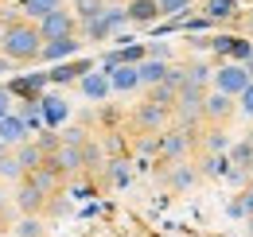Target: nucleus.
<instances>
[{"instance_id": "f257e3e1", "label": "nucleus", "mask_w": 253, "mask_h": 237, "mask_svg": "<svg viewBox=\"0 0 253 237\" xmlns=\"http://www.w3.org/2000/svg\"><path fill=\"white\" fill-rule=\"evenodd\" d=\"M39 51H43V35H39V28H35L32 20H16V24L4 28V47H0V55H8L16 66L39 62Z\"/></svg>"}, {"instance_id": "f03ea898", "label": "nucleus", "mask_w": 253, "mask_h": 237, "mask_svg": "<svg viewBox=\"0 0 253 237\" xmlns=\"http://www.w3.org/2000/svg\"><path fill=\"white\" fill-rule=\"evenodd\" d=\"M128 28V12L125 4H109L97 20H86V24H78V35H82V43H109L117 31Z\"/></svg>"}, {"instance_id": "7ed1b4c3", "label": "nucleus", "mask_w": 253, "mask_h": 237, "mask_svg": "<svg viewBox=\"0 0 253 237\" xmlns=\"http://www.w3.org/2000/svg\"><path fill=\"white\" fill-rule=\"evenodd\" d=\"M199 148V128H179L175 120L160 132V163H179L191 159V152Z\"/></svg>"}, {"instance_id": "20e7f679", "label": "nucleus", "mask_w": 253, "mask_h": 237, "mask_svg": "<svg viewBox=\"0 0 253 237\" xmlns=\"http://www.w3.org/2000/svg\"><path fill=\"white\" fill-rule=\"evenodd\" d=\"M253 82V74L246 70V62H234V59H222L218 66H214V82H211V89H222V93H230V97H238L242 89Z\"/></svg>"}, {"instance_id": "39448f33", "label": "nucleus", "mask_w": 253, "mask_h": 237, "mask_svg": "<svg viewBox=\"0 0 253 237\" xmlns=\"http://www.w3.org/2000/svg\"><path fill=\"white\" fill-rule=\"evenodd\" d=\"M128 120H132V132H164L168 124H171V109H164V105H156V101H140L132 113H128Z\"/></svg>"}, {"instance_id": "423d86ee", "label": "nucleus", "mask_w": 253, "mask_h": 237, "mask_svg": "<svg viewBox=\"0 0 253 237\" xmlns=\"http://www.w3.org/2000/svg\"><path fill=\"white\" fill-rule=\"evenodd\" d=\"M4 86L16 101H28V97H39L43 89H51V74L47 70H24V74H12Z\"/></svg>"}, {"instance_id": "0eeeda50", "label": "nucleus", "mask_w": 253, "mask_h": 237, "mask_svg": "<svg viewBox=\"0 0 253 237\" xmlns=\"http://www.w3.org/2000/svg\"><path fill=\"white\" fill-rule=\"evenodd\" d=\"M35 28L43 39H63V35H78V16L70 12V8H55V12H47L43 20H35Z\"/></svg>"}, {"instance_id": "6e6552de", "label": "nucleus", "mask_w": 253, "mask_h": 237, "mask_svg": "<svg viewBox=\"0 0 253 237\" xmlns=\"http://www.w3.org/2000/svg\"><path fill=\"white\" fill-rule=\"evenodd\" d=\"M74 89L82 93V101H90V105H101V101H109L113 97V86H109V74L101 70V66H94V70H86L78 82H74Z\"/></svg>"}, {"instance_id": "1a4fd4ad", "label": "nucleus", "mask_w": 253, "mask_h": 237, "mask_svg": "<svg viewBox=\"0 0 253 237\" xmlns=\"http://www.w3.org/2000/svg\"><path fill=\"white\" fill-rule=\"evenodd\" d=\"M39 113H43V128H63L70 120V101L51 86V89L39 93Z\"/></svg>"}, {"instance_id": "9d476101", "label": "nucleus", "mask_w": 253, "mask_h": 237, "mask_svg": "<svg viewBox=\"0 0 253 237\" xmlns=\"http://www.w3.org/2000/svg\"><path fill=\"white\" fill-rule=\"evenodd\" d=\"M47 163H51L63 179H78L82 171H86V156H82L78 144H59V148L47 156Z\"/></svg>"}, {"instance_id": "9b49d317", "label": "nucleus", "mask_w": 253, "mask_h": 237, "mask_svg": "<svg viewBox=\"0 0 253 237\" xmlns=\"http://www.w3.org/2000/svg\"><path fill=\"white\" fill-rule=\"evenodd\" d=\"M234 113H238V97H230L222 89L207 93V101H203V124H230Z\"/></svg>"}, {"instance_id": "f8f14e48", "label": "nucleus", "mask_w": 253, "mask_h": 237, "mask_svg": "<svg viewBox=\"0 0 253 237\" xmlns=\"http://www.w3.org/2000/svg\"><path fill=\"white\" fill-rule=\"evenodd\" d=\"M94 66H97V59H78V55H74V59H66V62H55L47 74H51V86L63 89V86H74V82H78L86 70H94Z\"/></svg>"}, {"instance_id": "ddd939ff", "label": "nucleus", "mask_w": 253, "mask_h": 237, "mask_svg": "<svg viewBox=\"0 0 253 237\" xmlns=\"http://www.w3.org/2000/svg\"><path fill=\"white\" fill-rule=\"evenodd\" d=\"M82 51V35H63V39H43V51H39V62H66Z\"/></svg>"}, {"instance_id": "4468645a", "label": "nucleus", "mask_w": 253, "mask_h": 237, "mask_svg": "<svg viewBox=\"0 0 253 237\" xmlns=\"http://www.w3.org/2000/svg\"><path fill=\"white\" fill-rule=\"evenodd\" d=\"M12 202H16L20 214H43V210H47V195H43L35 183L20 179V183H16V195H12Z\"/></svg>"}, {"instance_id": "2eb2a0df", "label": "nucleus", "mask_w": 253, "mask_h": 237, "mask_svg": "<svg viewBox=\"0 0 253 237\" xmlns=\"http://www.w3.org/2000/svg\"><path fill=\"white\" fill-rule=\"evenodd\" d=\"M125 12H128V24L132 28H152V24L164 20L156 0H125Z\"/></svg>"}, {"instance_id": "dca6fc26", "label": "nucleus", "mask_w": 253, "mask_h": 237, "mask_svg": "<svg viewBox=\"0 0 253 237\" xmlns=\"http://www.w3.org/2000/svg\"><path fill=\"white\" fill-rule=\"evenodd\" d=\"M164 179H168L171 191H191V187L199 183V167H195L191 159H179V163H168Z\"/></svg>"}, {"instance_id": "f3484780", "label": "nucleus", "mask_w": 253, "mask_h": 237, "mask_svg": "<svg viewBox=\"0 0 253 237\" xmlns=\"http://www.w3.org/2000/svg\"><path fill=\"white\" fill-rule=\"evenodd\" d=\"M0 140L8 144V148H20L24 140H32V132H28V124H24V117L12 109L8 117H0Z\"/></svg>"}, {"instance_id": "a211bd4d", "label": "nucleus", "mask_w": 253, "mask_h": 237, "mask_svg": "<svg viewBox=\"0 0 253 237\" xmlns=\"http://www.w3.org/2000/svg\"><path fill=\"white\" fill-rule=\"evenodd\" d=\"M203 136H199V144H203V152L207 156H222V152H230V132H226V124H203L199 128Z\"/></svg>"}, {"instance_id": "6ab92c4d", "label": "nucleus", "mask_w": 253, "mask_h": 237, "mask_svg": "<svg viewBox=\"0 0 253 237\" xmlns=\"http://www.w3.org/2000/svg\"><path fill=\"white\" fill-rule=\"evenodd\" d=\"M24 179H28V183H35V187H39V191H43L47 198H51V195H59V191L66 187V179L59 175V171H55L51 163H39V167H35V171H28Z\"/></svg>"}, {"instance_id": "aec40b11", "label": "nucleus", "mask_w": 253, "mask_h": 237, "mask_svg": "<svg viewBox=\"0 0 253 237\" xmlns=\"http://www.w3.org/2000/svg\"><path fill=\"white\" fill-rule=\"evenodd\" d=\"M105 74H109L113 93H136V89H140V74H136L132 62H121V66H113V70H105Z\"/></svg>"}, {"instance_id": "412c9836", "label": "nucleus", "mask_w": 253, "mask_h": 237, "mask_svg": "<svg viewBox=\"0 0 253 237\" xmlns=\"http://www.w3.org/2000/svg\"><path fill=\"white\" fill-rule=\"evenodd\" d=\"M238 8H242L238 0H207V8H199V12L211 16V20L222 28V24H238Z\"/></svg>"}, {"instance_id": "4be33fe9", "label": "nucleus", "mask_w": 253, "mask_h": 237, "mask_svg": "<svg viewBox=\"0 0 253 237\" xmlns=\"http://www.w3.org/2000/svg\"><path fill=\"white\" fill-rule=\"evenodd\" d=\"M168 66H171V62H164V59H144V62H136V74H140V89H148V86H156V82H164Z\"/></svg>"}, {"instance_id": "5701e85b", "label": "nucleus", "mask_w": 253, "mask_h": 237, "mask_svg": "<svg viewBox=\"0 0 253 237\" xmlns=\"http://www.w3.org/2000/svg\"><path fill=\"white\" fill-rule=\"evenodd\" d=\"M16 163H20V167H24V175H28V171H35L39 163H47V152L39 148L35 140H24V144L16 148Z\"/></svg>"}, {"instance_id": "b1692460", "label": "nucleus", "mask_w": 253, "mask_h": 237, "mask_svg": "<svg viewBox=\"0 0 253 237\" xmlns=\"http://www.w3.org/2000/svg\"><path fill=\"white\" fill-rule=\"evenodd\" d=\"M66 8L78 16V24H86V20H97V16L109 8V0H70Z\"/></svg>"}, {"instance_id": "393cba45", "label": "nucleus", "mask_w": 253, "mask_h": 237, "mask_svg": "<svg viewBox=\"0 0 253 237\" xmlns=\"http://www.w3.org/2000/svg\"><path fill=\"white\" fill-rule=\"evenodd\" d=\"M230 156L222 152V156H203L199 159V175H207V179H218V175H230Z\"/></svg>"}, {"instance_id": "a878e982", "label": "nucleus", "mask_w": 253, "mask_h": 237, "mask_svg": "<svg viewBox=\"0 0 253 237\" xmlns=\"http://www.w3.org/2000/svg\"><path fill=\"white\" fill-rule=\"evenodd\" d=\"M226 156H230V163H234V167H242V171H253V144L246 140V136H242V140H234Z\"/></svg>"}, {"instance_id": "bb28decb", "label": "nucleus", "mask_w": 253, "mask_h": 237, "mask_svg": "<svg viewBox=\"0 0 253 237\" xmlns=\"http://www.w3.org/2000/svg\"><path fill=\"white\" fill-rule=\"evenodd\" d=\"M66 0H24V4H20V12H24V20H43V16H47V12H55V8H63Z\"/></svg>"}, {"instance_id": "cd10ccee", "label": "nucleus", "mask_w": 253, "mask_h": 237, "mask_svg": "<svg viewBox=\"0 0 253 237\" xmlns=\"http://www.w3.org/2000/svg\"><path fill=\"white\" fill-rule=\"evenodd\" d=\"M175 93H179V89L168 86V82H156V86L144 89V97H148V101H156V105H164V109H175Z\"/></svg>"}, {"instance_id": "c85d7f7f", "label": "nucleus", "mask_w": 253, "mask_h": 237, "mask_svg": "<svg viewBox=\"0 0 253 237\" xmlns=\"http://www.w3.org/2000/svg\"><path fill=\"white\" fill-rule=\"evenodd\" d=\"M156 4H160V16L164 20H183V16L195 12V0H156Z\"/></svg>"}, {"instance_id": "c756f323", "label": "nucleus", "mask_w": 253, "mask_h": 237, "mask_svg": "<svg viewBox=\"0 0 253 237\" xmlns=\"http://www.w3.org/2000/svg\"><path fill=\"white\" fill-rule=\"evenodd\" d=\"M187 82L211 86V82H214V66H211L207 59H195V62H187Z\"/></svg>"}, {"instance_id": "7c9ffc66", "label": "nucleus", "mask_w": 253, "mask_h": 237, "mask_svg": "<svg viewBox=\"0 0 253 237\" xmlns=\"http://www.w3.org/2000/svg\"><path fill=\"white\" fill-rule=\"evenodd\" d=\"M20 179H24V167L16 163V148H12L0 159V183H20Z\"/></svg>"}, {"instance_id": "2f4dec72", "label": "nucleus", "mask_w": 253, "mask_h": 237, "mask_svg": "<svg viewBox=\"0 0 253 237\" xmlns=\"http://www.w3.org/2000/svg\"><path fill=\"white\" fill-rule=\"evenodd\" d=\"M47 230H43V218L39 214H24L20 218V226H16V237H43Z\"/></svg>"}, {"instance_id": "473e14b6", "label": "nucleus", "mask_w": 253, "mask_h": 237, "mask_svg": "<svg viewBox=\"0 0 253 237\" xmlns=\"http://www.w3.org/2000/svg\"><path fill=\"white\" fill-rule=\"evenodd\" d=\"M32 140H35V144H39L43 152H47V156H51V152H55L59 144H63V136H59V128H39V132H35Z\"/></svg>"}, {"instance_id": "72a5a7b5", "label": "nucleus", "mask_w": 253, "mask_h": 237, "mask_svg": "<svg viewBox=\"0 0 253 237\" xmlns=\"http://www.w3.org/2000/svg\"><path fill=\"white\" fill-rule=\"evenodd\" d=\"M230 47H234V35H230V31L211 35V55H214V59H230Z\"/></svg>"}, {"instance_id": "f704fd0d", "label": "nucleus", "mask_w": 253, "mask_h": 237, "mask_svg": "<svg viewBox=\"0 0 253 237\" xmlns=\"http://www.w3.org/2000/svg\"><path fill=\"white\" fill-rule=\"evenodd\" d=\"M59 136H63V144H78V148L90 140V132H86L82 124H63V128H59Z\"/></svg>"}, {"instance_id": "c9c22d12", "label": "nucleus", "mask_w": 253, "mask_h": 237, "mask_svg": "<svg viewBox=\"0 0 253 237\" xmlns=\"http://www.w3.org/2000/svg\"><path fill=\"white\" fill-rule=\"evenodd\" d=\"M250 55H253V39H246V35H234L230 59H234V62H250Z\"/></svg>"}, {"instance_id": "e433bc0d", "label": "nucleus", "mask_w": 253, "mask_h": 237, "mask_svg": "<svg viewBox=\"0 0 253 237\" xmlns=\"http://www.w3.org/2000/svg\"><path fill=\"white\" fill-rule=\"evenodd\" d=\"M238 113H242L246 120H253V82L238 93Z\"/></svg>"}, {"instance_id": "4c0bfd02", "label": "nucleus", "mask_w": 253, "mask_h": 237, "mask_svg": "<svg viewBox=\"0 0 253 237\" xmlns=\"http://www.w3.org/2000/svg\"><path fill=\"white\" fill-rule=\"evenodd\" d=\"M70 198H78V202H86V198H94L97 195V187L94 183H70V191H66Z\"/></svg>"}, {"instance_id": "58836bf2", "label": "nucleus", "mask_w": 253, "mask_h": 237, "mask_svg": "<svg viewBox=\"0 0 253 237\" xmlns=\"http://www.w3.org/2000/svg\"><path fill=\"white\" fill-rule=\"evenodd\" d=\"M183 43L199 55H211V35H183Z\"/></svg>"}, {"instance_id": "ea45409f", "label": "nucleus", "mask_w": 253, "mask_h": 237, "mask_svg": "<svg viewBox=\"0 0 253 237\" xmlns=\"http://www.w3.org/2000/svg\"><path fill=\"white\" fill-rule=\"evenodd\" d=\"M148 59H164V62H175V51L168 43H148Z\"/></svg>"}, {"instance_id": "a19ab883", "label": "nucleus", "mask_w": 253, "mask_h": 237, "mask_svg": "<svg viewBox=\"0 0 253 237\" xmlns=\"http://www.w3.org/2000/svg\"><path fill=\"white\" fill-rule=\"evenodd\" d=\"M12 109H16V97H12V93H8V86L0 82V117H8Z\"/></svg>"}, {"instance_id": "79ce46f5", "label": "nucleus", "mask_w": 253, "mask_h": 237, "mask_svg": "<svg viewBox=\"0 0 253 237\" xmlns=\"http://www.w3.org/2000/svg\"><path fill=\"white\" fill-rule=\"evenodd\" d=\"M238 202H242V210H246V218H253V187H242Z\"/></svg>"}, {"instance_id": "37998d69", "label": "nucleus", "mask_w": 253, "mask_h": 237, "mask_svg": "<svg viewBox=\"0 0 253 237\" xmlns=\"http://www.w3.org/2000/svg\"><path fill=\"white\" fill-rule=\"evenodd\" d=\"M226 214H230V218H238V222H246V210H242L238 198H230V202H226Z\"/></svg>"}, {"instance_id": "c03bdc74", "label": "nucleus", "mask_w": 253, "mask_h": 237, "mask_svg": "<svg viewBox=\"0 0 253 237\" xmlns=\"http://www.w3.org/2000/svg\"><path fill=\"white\" fill-rule=\"evenodd\" d=\"M12 66H16V62L8 59V55H0V74H4V70H12Z\"/></svg>"}, {"instance_id": "a18cd8bd", "label": "nucleus", "mask_w": 253, "mask_h": 237, "mask_svg": "<svg viewBox=\"0 0 253 237\" xmlns=\"http://www.w3.org/2000/svg\"><path fill=\"white\" fill-rule=\"evenodd\" d=\"M246 140H250V144H253V124H250V132H246Z\"/></svg>"}, {"instance_id": "49530a36", "label": "nucleus", "mask_w": 253, "mask_h": 237, "mask_svg": "<svg viewBox=\"0 0 253 237\" xmlns=\"http://www.w3.org/2000/svg\"><path fill=\"white\" fill-rule=\"evenodd\" d=\"M246 70H250V74H253V55H250V62H246Z\"/></svg>"}, {"instance_id": "de8ad7c7", "label": "nucleus", "mask_w": 253, "mask_h": 237, "mask_svg": "<svg viewBox=\"0 0 253 237\" xmlns=\"http://www.w3.org/2000/svg\"><path fill=\"white\" fill-rule=\"evenodd\" d=\"M0 47H4V24H0Z\"/></svg>"}, {"instance_id": "09e8293b", "label": "nucleus", "mask_w": 253, "mask_h": 237, "mask_svg": "<svg viewBox=\"0 0 253 237\" xmlns=\"http://www.w3.org/2000/svg\"><path fill=\"white\" fill-rule=\"evenodd\" d=\"M246 222H250V234H253V218H246Z\"/></svg>"}, {"instance_id": "8fccbe9b", "label": "nucleus", "mask_w": 253, "mask_h": 237, "mask_svg": "<svg viewBox=\"0 0 253 237\" xmlns=\"http://www.w3.org/2000/svg\"><path fill=\"white\" fill-rule=\"evenodd\" d=\"M250 31H253V12H250Z\"/></svg>"}, {"instance_id": "3c124183", "label": "nucleus", "mask_w": 253, "mask_h": 237, "mask_svg": "<svg viewBox=\"0 0 253 237\" xmlns=\"http://www.w3.org/2000/svg\"><path fill=\"white\" fill-rule=\"evenodd\" d=\"M109 4H125V0H109Z\"/></svg>"}]
</instances>
